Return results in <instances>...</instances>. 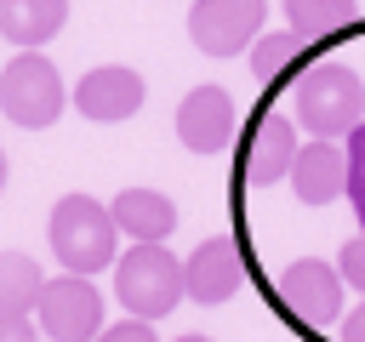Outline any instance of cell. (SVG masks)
Masks as SVG:
<instances>
[{"instance_id":"obj_4","label":"cell","mask_w":365,"mask_h":342,"mask_svg":"<svg viewBox=\"0 0 365 342\" xmlns=\"http://www.w3.org/2000/svg\"><path fill=\"white\" fill-rule=\"evenodd\" d=\"M63 103H68L63 74H57L51 57H40V46H34V51H17V57L6 63V74H0V108H6V120H11L17 131H46V125H57Z\"/></svg>"},{"instance_id":"obj_7","label":"cell","mask_w":365,"mask_h":342,"mask_svg":"<svg viewBox=\"0 0 365 342\" xmlns=\"http://www.w3.org/2000/svg\"><path fill=\"white\" fill-rule=\"evenodd\" d=\"M262 17H268L262 0H194L188 34H194V46L205 57H240V51L257 46Z\"/></svg>"},{"instance_id":"obj_5","label":"cell","mask_w":365,"mask_h":342,"mask_svg":"<svg viewBox=\"0 0 365 342\" xmlns=\"http://www.w3.org/2000/svg\"><path fill=\"white\" fill-rule=\"evenodd\" d=\"M34 319L51 342H97L103 336V296L91 285V274H57L46 279L40 302H34Z\"/></svg>"},{"instance_id":"obj_17","label":"cell","mask_w":365,"mask_h":342,"mask_svg":"<svg viewBox=\"0 0 365 342\" xmlns=\"http://www.w3.org/2000/svg\"><path fill=\"white\" fill-rule=\"evenodd\" d=\"M308 40L297 34V28H285V34H257V46H251V74L257 80H279V74H291V63H297V51H302Z\"/></svg>"},{"instance_id":"obj_10","label":"cell","mask_w":365,"mask_h":342,"mask_svg":"<svg viewBox=\"0 0 365 342\" xmlns=\"http://www.w3.org/2000/svg\"><path fill=\"white\" fill-rule=\"evenodd\" d=\"M177 142L188 154H217L234 142V97L222 86H194L177 103Z\"/></svg>"},{"instance_id":"obj_13","label":"cell","mask_w":365,"mask_h":342,"mask_svg":"<svg viewBox=\"0 0 365 342\" xmlns=\"http://www.w3.org/2000/svg\"><path fill=\"white\" fill-rule=\"evenodd\" d=\"M68 23V0H0V28L17 51L46 46L51 34H63Z\"/></svg>"},{"instance_id":"obj_2","label":"cell","mask_w":365,"mask_h":342,"mask_svg":"<svg viewBox=\"0 0 365 342\" xmlns=\"http://www.w3.org/2000/svg\"><path fill=\"white\" fill-rule=\"evenodd\" d=\"M114 205H97L91 194H63L51 205V256L68 268V274H97V268H114Z\"/></svg>"},{"instance_id":"obj_14","label":"cell","mask_w":365,"mask_h":342,"mask_svg":"<svg viewBox=\"0 0 365 342\" xmlns=\"http://www.w3.org/2000/svg\"><path fill=\"white\" fill-rule=\"evenodd\" d=\"M114 222L131 234V239H165L177 228V205L160 194V188H120L114 194Z\"/></svg>"},{"instance_id":"obj_15","label":"cell","mask_w":365,"mask_h":342,"mask_svg":"<svg viewBox=\"0 0 365 342\" xmlns=\"http://www.w3.org/2000/svg\"><path fill=\"white\" fill-rule=\"evenodd\" d=\"M285 17L302 40H331L359 17V0H285Z\"/></svg>"},{"instance_id":"obj_21","label":"cell","mask_w":365,"mask_h":342,"mask_svg":"<svg viewBox=\"0 0 365 342\" xmlns=\"http://www.w3.org/2000/svg\"><path fill=\"white\" fill-rule=\"evenodd\" d=\"M0 342H34V319L29 314H0Z\"/></svg>"},{"instance_id":"obj_16","label":"cell","mask_w":365,"mask_h":342,"mask_svg":"<svg viewBox=\"0 0 365 342\" xmlns=\"http://www.w3.org/2000/svg\"><path fill=\"white\" fill-rule=\"evenodd\" d=\"M40 291H46V279H40L34 256L6 251V262H0V314H29L40 302Z\"/></svg>"},{"instance_id":"obj_19","label":"cell","mask_w":365,"mask_h":342,"mask_svg":"<svg viewBox=\"0 0 365 342\" xmlns=\"http://www.w3.org/2000/svg\"><path fill=\"white\" fill-rule=\"evenodd\" d=\"M97 342H160V336H154V319L131 314V319H120V325H103Z\"/></svg>"},{"instance_id":"obj_22","label":"cell","mask_w":365,"mask_h":342,"mask_svg":"<svg viewBox=\"0 0 365 342\" xmlns=\"http://www.w3.org/2000/svg\"><path fill=\"white\" fill-rule=\"evenodd\" d=\"M336 342H365V296H359V308H348V314H342Z\"/></svg>"},{"instance_id":"obj_20","label":"cell","mask_w":365,"mask_h":342,"mask_svg":"<svg viewBox=\"0 0 365 342\" xmlns=\"http://www.w3.org/2000/svg\"><path fill=\"white\" fill-rule=\"evenodd\" d=\"M336 262H342V279H348V285H354V291L365 296V234H359V239H348Z\"/></svg>"},{"instance_id":"obj_6","label":"cell","mask_w":365,"mask_h":342,"mask_svg":"<svg viewBox=\"0 0 365 342\" xmlns=\"http://www.w3.org/2000/svg\"><path fill=\"white\" fill-rule=\"evenodd\" d=\"M342 285H348L342 268L302 256V262H291V268L279 274V302L291 308L297 325H308V331H331V325H342Z\"/></svg>"},{"instance_id":"obj_3","label":"cell","mask_w":365,"mask_h":342,"mask_svg":"<svg viewBox=\"0 0 365 342\" xmlns=\"http://www.w3.org/2000/svg\"><path fill=\"white\" fill-rule=\"evenodd\" d=\"M114 296H120V308H131L143 319H165L188 296V262H177L160 239H137L114 262Z\"/></svg>"},{"instance_id":"obj_23","label":"cell","mask_w":365,"mask_h":342,"mask_svg":"<svg viewBox=\"0 0 365 342\" xmlns=\"http://www.w3.org/2000/svg\"><path fill=\"white\" fill-rule=\"evenodd\" d=\"M177 342H211V336H177Z\"/></svg>"},{"instance_id":"obj_12","label":"cell","mask_w":365,"mask_h":342,"mask_svg":"<svg viewBox=\"0 0 365 342\" xmlns=\"http://www.w3.org/2000/svg\"><path fill=\"white\" fill-rule=\"evenodd\" d=\"M240 285H245V256H240L234 239H205L188 256V296L200 308H217V302L240 296Z\"/></svg>"},{"instance_id":"obj_8","label":"cell","mask_w":365,"mask_h":342,"mask_svg":"<svg viewBox=\"0 0 365 342\" xmlns=\"http://www.w3.org/2000/svg\"><path fill=\"white\" fill-rule=\"evenodd\" d=\"M297 154H302L297 125H291L285 114L262 108V114L251 120V131H245V148H240V177H245L251 188H268V182H279V177H291Z\"/></svg>"},{"instance_id":"obj_11","label":"cell","mask_w":365,"mask_h":342,"mask_svg":"<svg viewBox=\"0 0 365 342\" xmlns=\"http://www.w3.org/2000/svg\"><path fill=\"white\" fill-rule=\"evenodd\" d=\"M291 188L302 205H331L348 194V148H336V137H314L297 165H291Z\"/></svg>"},{"instance_id":"obj_18","label":"cell","mask_w":365,"mask_h":342,"mask_svg":"<svg viewBox=\"0 0 365 342\" xmlns=\"http://www.w3.org/2000/svg\"><path fill=\"white\" fill-rule=\"evenodd\" d=\"M348 194H354V217L365 234V125L348 131Z\"/></svg>"},{"instance_id":"obj_1","label":"cell","mask_w":365,"mask_h":342,"mask_svg":"<svg viewBox=\"0 0 365 342\" xmlns=\"http://www.w3.org/2000/svg\"><path fill=\"white\" fill-rule=\"evenodd\" d=\"M291 114L308 137H348L365 114V86L348 63H314L291 80Z\"/></svg>"},{"instance_id":"obj_9","label":"cell","mask_w":365,"mask_h":342,"mask_svg":"<svg viewBox=\"0 0 365 342\" xmlns=\"http://www.w3.org/2000/svg\"><path fill=\"white\" fill-rule=\"evenodd\" d=\"M143 97H148V86H143V74L125 68V63H103V68H91V74H80V86H74V108H80L86 120H97V125L131 120V114L143 108Z\"/></svg>"}]
</instances>
